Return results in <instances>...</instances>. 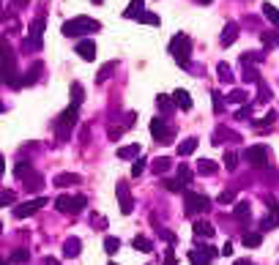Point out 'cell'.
I'll return each instance as SVG.
<instances>
[{"mask_svg":"<svg viewBox=\"0 0 279 265\" xmlns=\"http://www.w3.org/2000/svg\"><path fill=\"white\" fill-rule=\"evenodd\" d=\"M263 44H266V47H277V44H279V30L263 33Z\"/></svg>","mask_w":279,"mask_h":265,"instance_id":"obj_35","label":"cell"},{"mask_svg":"<svg viewBox=\"0 0 279 265\" xmlns=\"http://www.w3.org/2000/svg\"><path fill=\"white\" fill-rule=\"evenodd\" d=\"M44 197H39V200H30V202H25V205H17L14 208V216L17 219H25V216H33V213L39 211V208H44Z\"/></svg>","mask_w":279,"mask_h":265,"instance_id":"obj_12","label":"cell"},{"mask_svg":"<svg viewBox=\"0 0 279 265\" xmlns=\"http://www.w3.org/2000/svg\"><path fill=\"white\" fill-rule=\"evenodd\" d=\"M82 178L74 175V172H60L58 178H55V186H74V183H80Z\"/></svg>","mask_w":279,"mask_h":265,"instance_id":"obj_18","label":"cell"},{"mask_svg":"<svg viewBox=\"0 0 279 265\" xmlns=\"http://www.w3.org/2000/svg\"><path fill=\"white\" fill-rule=\"evenodd\" d=\"M0 265H8V263H3V260H0Z\"/></svg>","mask_w":279,"mask_h":265,"instance_id":"obj_61","label":"cell"},{"mask_svg":"<svg viewBox=\"0 0 279 265\" xmlns=\"http://www.w3.org/2000/svg\"><path fill=\"white\" fill-rule=\"evenodd\" d=\"M28 3H30V0H11V8H14V11H22Z\"/></svg>","mask_w":279,"mask_h":265,"instance_id":"obj_51","label":"cell"},{"mask_svg":"<svg viewBox=\"0 0 279 265\" xmlns=\"http://www.w3.org/2000/svg\"><path fill=\"white\" fill-rule=\"evenodd\" d=\"M274 227H279V213H277V211L268 213V216L260 222V230H274Z\"/></svg>","mask_w":279,"mask_h":265,"instance_id":"obj_26","label":"cell"},{"mask_svg":"<svg viewBox=\"0 0 279 265\" xmlns=\"http://www.w3.org/2000/svg\"><path fill=\"white\" fill-rule=\"evenodd\" d=\"M134 249H137V252H145V254H148L151 249H154V243H151L148 238H143V235H137V238H134Z\"/></svg>","mask_w":279,"mask_h":265,"instance_id":"obj_28","label":"cell"},{"mask_svg":"<svg viewBox=\"0 0 279 265\" xmlns=\"http://www.w3.org/2000/svg\"><path fill=\"white\" fill-rule=\"evenodd\" d=\"M197 172H202V175H214L216 164L211 159H200V161H197Z\"/></svg>","mask_w":279,"mask_h":265,"instance_id":"obj_25","label":"cell"},{"mask_svg":"<svg viewBox=\"0 0 279 265\" xmlns=\"http://www.w3.org/2000/svg\"><path fill=\"white\" fill-rule=\"evenodd\" d=\"M236 219H241V222H243V219H249V202H236Z\"/></svg>","mask_w":279,"mask_h":265,"instance_id":"obj_32","label":"cell"},{"mask_svg":"<svg viewBox=\"0 0 279 265\" xmlns=\"http://www.w3.org/2000/svg\"><path fill=\"white\" fill-rule=\"evenodd\" d=\"M243 159H246V164H252V167H266L268 161H271V148L268 145H249L246 153H243Z\"/></svg>","mask_w":279,"mask_h":265,"instance_id":"obj_6","label":"cell"},{"mask_svg":"<svg viewBox=\"0 0 279 265\" xmlns=\"http://www.w3.org/2000/svg\"><path fill=\"white\" fill-rule=\"evenodd\" d=\"M238 33H241V28H238L236 22H227V25H225V30H222V36H219L222 47H230V44H236Z\"/></svg>","mask_w":279,"mask_h":265,"instance_id":"obj_13","label":"cell"},{"mask_svg":"<svg viewBox=\"0 0 279 265\" xmlns=\"http://www.w3.org/2000/svg\"><path fill=\"white\" fill-rule=\"evenodd\" d=\"M41 36H44V17H39V19H33V25H30V36L22 41L25 52H36V49H41Z\"/></svg>","mask_w":279,"mask_h":265,"instance_id":"obj_7","label":"cell"},{"mask_svg":"<svg viewBox=\"0 0 279 265\" xmlns=\"http://www.w3.org/2000/svg\"><path fill=\"white\" fill-rule=\"evenodd\" d=\"M164 186L170 189V191H181V189H184V183H181V181H164Z\"/></svg>","mask_w":279,"mask_h":265,"instance_id":"obj_50","label":"cell"},{"mask_svg":"<svg viewBox=\"0 0 279 265\" xmlns=\"http://www.w3.org/2000/svg\"><path fill=\"white\" fill-rule=\"evenodd\" d=\"M41 71H44V66H41V63H33L30 74H25V77H22V85H33L39 77H41Z\"/></svg>","mask_w":279,"mask_h":265,"instance_id":"obj_22","label":"cell"},{"mask_svg":"<svg viewBox=\"0 0 279 265\" xmlns=\"http://www.w3.org/2000/svg\"><path fill=\"white\" fill-rule=\"evenodd\" d=\"M77 55L82 60H93L96 58V44L90 41V38H82V41L77 44Z\"/></svg>","mask_w":279,"mask_h":265,"instance_id":"obj_15","label":"cell"},{"mask_svg":"<svg viewBox=\"0 0 279 265\" xmlns=\"http://www.w3.org/2000/svg\"><path fill=\"white\" fill-rule=\"evenodd\" d=\"M178 181L184 183V186H186V183L192 181V170H189V167H186V164H181V167H178Z\"/></svg>","mask_w":279,"mask_h":265,"instance_id":"obj_40","label":"cell"},{"mask_svg":"<svg viewBox=\"0 0 279 265\" xmlns=\"http://www.w3.org/2000/svg\"><path fill=\"white\" fill-rule=\"evenodd\" d=\"M195 151H197V137H186L178 145V156H192Z\"/></svg>","mask_w":279,"mask_h":265,"instance_id":"obj_17","label":"cell"},{"mask_svg":"<svg viewBox=\"0 0 279 265\" xmlns=\"http://www.w3.org/2000/svg\"><path fill=\"white\" fill-rule=\"evenodd\" d=\"M233 200H236V194H233V191H222V194H219V202H222V205H230Z\"/></svg>","mask_w":279,"mask_h":265,"instance_id":"obj_47","label":"cell"},{"mask_svg":"<svg viewBox=\"0 0 279 265\" xmlns=\"http://www.w3.org/2000/svg\"><path fill=\"white\" fill-rule=\"evenodd\" d=\"M115 191H118L120 213H131V208H134V202H131V194H129V183H126V181H120L118 186H115Z\"/></svg>","mask_w":279,"mask_h":265,"instance_id":"obj_11","label":"cell"},{"mask_svg":"<svg viewBox=\"0 0 279 265\" xmlns=\"http://www.w3.org/2000/svg\"><path fill=\"white\" fill-rule=\"evenodd\" d=\"M104 249H107V254H115L120 249V241H118V238H113V235H107V238H104Z\"/></svg>","mask_w":279,"mask_h":265,"instance_id":"obj_34","label":"cell"},{"mask_svg":"<svg viewBox=\"0 0 279 265\" xmlns=\"http://www.w3.org/2000/svg\"><path fill=\"white\" fill-rule=\"evenodd\" d=\"M159 235H161V238H164V241H167V243H175V235H172V232H170V230H159Z\"/></svg>","mask_w":279,"mask_h":265,"instance_id":"obj_52","label":"cell"},{"mask_svg":"<svg viewBox=\"0 0 279 265\" xmlns=\"http://www.w3.org/2000/svg\"><path fill=\"white\" fill-rule=\"evenodd\" d=\"M137 19H140V22H145V25H159V22H161L159 14H151V11H143Z\"/></svg>","mask_w":279,"mask_h":265,"instance_id":"obj_36","label":"cell"},{"mask_svg":"<svg viewBox=\"0 0 279 265\" xmlns=\"http://www.w3.org/2000/svg\"><path fill=\"white\" fill-rule=\"evenodd\" d=\"M260 241H263L260 232H243V246L255 249V246H260Z\"/></svg>","mask_w":279,"mask_h":265,"instance_id":"obj_27","label":"cell"},{"mask_svg":"<svg viewBox=\"0 0 279 265\" xmlns=\"http://www.w3.org/2000/svg\"><path fill=\"white\" fill-rule=\"evenodd\" d=\"M134 156H140V145H123L118 151V159H134Z\"/></svg>","mask_w":279,"mask_h":265,"instance_id":"obj_24","label":"cell"},{"mask_svg":"<svg viewBox=\"0 0 279 265\" xmlns=\"http://www.w3.org/2000/svg\"><path fill=\"white\" fill-rule=\"evenodd\" d=\"M260 71L255 69L252 63H243V82H260Z\"/></svg>","mask_w":279,"mask_h":265,"instance_id":"obj_19","label":"cell"},{"mask_svg":"<svg viewBox=\"0 0 279 265\" xmlns=\"http://www.w3.org/2000/svg\"><path fill=\"white\" fill-rule=\"evenodd\" d=\"M236 118H238V120H246V118H252V104L241 107V110L236 112Z\"/></svg>","mask_w":279,"mask_h":265,"instance_id":"obj_42","label":"cell"},{"mask_svg":"<svg viewBox=\"0 0 279 265\" xmlns=\"http://www.w3.org/2000/svg\"><path fill=\"white\" fill-rule=\"evenodd\" d=\"M263 14H266V19L279 30V8H277V6H271V3H266V6H263Z\"/></svg>","mask_w":279,"mask_h":265,"instance_id":"obj_20","label":"cell"},{"mask_svg":"<svg viewBox=\"0 0 279 265\" xmlns=\"http://www.w3.org/2000/svg\"><path fill=\"white\" fill-rule=\"evenodd\" d=\"M216 257V252L211 246H202V249H192L189 252V263L192 265H211Z\"/></svg>","mask_w":279,"mask_h":265,"instance_id":"obj_10","label":"cell"},{"mask_svg":"<svg viewBox=\"0 0 279 265\" xmlns=\"http://www.w3.org/2000/svg\"><path fill=\"white\" fill-rule=\"evenodd\" d=\"M110 265H118V263H110Z\"/></svg>","mask_w":279,"mask_h":265,"instance_id":"obj_62","label":"cell"},{"mask_svg":"<svg viewBox=\"0 0 279 265\" xmlns=\"http://www.w3.org/2000/svg\"><path fill=\"white\" fill-rule=\"evenodd\" d=\"M93 3H96V6H101V3H104V0H93Z\"/></svg>","mask_w":279,"mask_h":265,"instance_id":"obj_59","label":"cell"},{"mask_svg":"<svg viewBox=\"0 0 279 265\" xmlns=\"http://www.w3.org/2000/svg\"><path fill=\"white\" fill-rule=\"evenodd\" d=\"M274 120H277V112H268V118H263V120H255V126H260V129H263V126H271Z\"/></svg>","mask_w":279,"mask_h":265,"instance_id":"obj_46","label":"cell"},{"mask_svg":"<svg viewBox=\"0 0 279 265\" xmlns=\"http://www.w3.org/2000/svg\"><path fill=\"white\" fill-rule=\"evenodd\" d=\"M184 202H186L184 208H186L189 216H195V213H200V211H205V208H208V197L205 194H195V191H186Z\"/></svg>","mask_w":279,"mask_h":265,"instance_id":"obj_9","label":"cell"},{"mask_svg":"<svg viewBox=\"0 0 279 265\" xmlns=\"http://www.w3.org/2000/svg\"><path fill=\"white\" fill-rule=\"evenodd\" d=\"M197 3H202V6H205V3H211V0H197Z\"/></svg>","mask_w":279,"mask_h":265,"instance_id":"obj_58","label":"cell"},{"mask_svg":"<svg viewBox=\"0 0 279 265\" xmlns=\"http://www.w3.org/2000/svg\"><path fill=\"white\" fill-rule=\"evenodd\" d=\"M0 232H3V222H0Z\"/></svg>","mask_w":279,"mask_h":265,"instance_id":"obj_60","label":"cell"},{"mask_svg":"<svg viewBox=\"0 0 279 265\" xmlns=\"http://www.w3.org/2000/svg\"><path fill=\"white\" fill-rule=\"evenodd\" d=\"M72 93H74V101H72V104H77V107H80V101H82V85L74 82V85H72Z\"/></svg>","mask_w":279,"mask_h":265,"instance_id":"obj_41","label":"cell"},{"mask_svg":"<svg viewBox=\"0 0 279 265\" xmlns=\"http://www.w3.org/2000/svg\"><path fill=\"white\" fill-rule=\"evenodd\" d=\"M0 82H8L14 88H22V77L17 74V55L8 47V41L0 36Z\"/></svg>","mask_w":279,"mask_h":265,"instance_id":"obj_1","label":"cell"},{"mask_svg":"<svg viewBox=\"0 0 279 265\" xmlns=\"http://www.w3.org/2000/svg\"><path fill=\"white\" fill-rule=\"evenodd\" d=\"M170 52H172V58H175V63L184 66V69H189V63H192V41H189V36L186 33H175L172 36Z\"/></svg>","mask_w":279,"mask_h":265,"instance_id":"obj_3","label":"cell"},{"mask_svg":"<svg viewBox=\"0 0 279 265\" xmlns=\"http://www.w3.org/2000/svg\"><path fill=\"white\" fill-rule=\"evenodd\" d=\"M222 254H225V257H230V254H233V243H225V246H222Z\"/></svg>","mask_w":279,"mask_h":265,"instance_id":"obj_54","label":"cell"},{"mask_svg":"<svg viewBox=\"0 0 279 265\" xmlns=\"http://www.w3.org/2000/svg\"><path fill=\"white\" fill-rule=\"evenodd\" d=\"M236 265H252V263H249V260H238Z\"/></svg>","mask_w":279,"mask_h":265,"instance_id":"obj_57","label":"cell"},{"mask_svg":"<svg viewBox=\"0 0 279 265\" xmlns=\"http://www.w3.org/2000/svg\"><path fill=\"white\" fill-rule=\"evenodd\" d=\"M3 172H6V159L0 156V178H3Z\"/></svg>","mask_w":279,"mask_h":265,"instance_id":"obj_55","label":"cell"},{"mask_svg":"<svg viewBox=\"0 0 279 265\" xmlns=\"http://www.w3.org/2000/svg\"><path fill=\"white\" fill-rule=\"evenodd\" d=\"M257 88H260V96H257V104H266V101L268 99H271V88H268V85L266 82H263V79H260V82H257Z\"/></svg>","mask_w":279,"mask_h":265,"instance_id":"obj_30","label":"cell"},{"mask_svg":"<svg viewBox=\"0 0 279 265\" xmlns=\"http://www.w3.org/2000/svg\"><path fill=\"white\" fill-rule=\"evenodd\" d=\"M164 265H175V252H172V246H167V252H164Z\"/></svg>","mask_w":279,"mask_h":265,"instance_id":"obj_48","label":"cell"},{"mask_svg":"<svg viewBox=\"0 0 279 265\" xmlns=\"http://www.w3.org/2000/svg\"><path fill=\"white\" fill-rule=\"evenodd\" d=\"M143 3H145V0H131V3H129V8L123 11V17H126V19L140 17V14H143Z\"/></svg>","mask_w":279,"mask_h":265,"instance_id":"obj_21","label":"cell"},{"mask_svg":"<svg viewBox=\"0 0 279 265\" xmlns=\"http://www.w3.org/2000/svg\"><path fill=\"white\" fill-rule=\"evenodd\" d=\"M172 104L175 107H181V110H192V96H189V90H184V88H178L175 93H172Z\"/></svg>","mask_w":279,"mask_h":265,"instance_id":"obj_14","label":"cell"},{"mask_svg":"<svg viewBox=\"0 0 279 265\" xmlns=\"http://www.w3.org/2000/svg\"><path fill=\"white\" fill-rule=\"evenodd\" d=\"M227 101H230V104H243V101H246V90H233V93L227 96Z\"/></svg>","mask_w":279,"mask_h":265,"instance_id":"obj_38","label":"cell"},{"mask_svg":"<svg viewBox=\"0 0 279 265\" xmlns=\"http://www.w3.org/2000/svg\"><path fill=\"white\" fill-rule=\"evenodd\" d=\"M8 202H14V191H3V194H0V208L8 205Z\"/></svg>","mask_w":279,"mask_h":265,"instance_id":"obj_49","label":"cell"},{"mask_svg":"<svg viewBox=\"0 0 279 265\" xmlns=\"http://www.w3.org/2000/svg\"><path fill=\"white\" fill-rule=\"evenodd\" d=\"M101 25L96 22V19H90V17H74V19H69V22H63V36H69V38H80V36H85V33H96Z\"/></svg>","mask_w":279,"mask_h":265,"instance_id":"obj_2","label":"cell"},{"mask_svg":"<svg viewBox=\"0 0 279 265\" xmlns=\"http://www.w3.org/2000/svg\"><path fill=\"white\" fill-rule=\"evenodd\" d=\"M222 107H225V101H222V96H219V93H214V110H216V112H222Z\"/></svg>","mask_w":279,"mask_h":265,"instance_id":"obj_53","label":"cell"},{"mask_svg":"<svg viewBox=\"0 0 279 265\" xmlns=\"http://www.w3.org/2000/svg\"><path fill=\"white\" fill-rule=\"evenodd\" d=\"M44 265H60V263H58V260H52V257H47V260H44Z\"/></svg>","mask_w":279,"mask_h":265,"instance_id":"obj_56","label":"cell"},{"mask_svg":"<svg viewBox=\"0 0 279 265\" xmlns=\"http://www.w3.org/2000/svg\"><path fill=\"white\" fill-rule=\"evenodd\" d=\"M156 104H159V110L164 112V115H167V112H172V107H175V104H172V99H170V96H164V93H159Z\"/></svg>","mask_w":279,"mask_h":265,"instance_id":"obj_29","label":"cell"},{"mask_svg":"<svg viewBox=\"0 0 279 265\" xmlns=\"http://www.w3.org/2000/svg\"><path fill=\"white\" fill-rule=\"evenodd\" d=\"M216 71H219L222 82H233V71H230V66H227V63H219V69H216Z\"/></svg>","mask_w":279,"mask_h":265,"instance_id":"obj_37","label":"cell"},{"mask_svg":"<svg viewBox=\"0 0 279 265\" xmlns=\"http://www.w3.org/2000/svg\"><path fill=\"white\" fill-rule=\"evenodd\" d=\"M151 134H154L156 142H161V145H170L172 137H175V131H172L161 118H154V120H151Z\"/></svg>","mask_w":279,"mask_h":265,"instance_id":"obj_8","label":"cell"},{"mask_svg":"<svg viewBox=\"0 0 279 265\" xmlns=\"http://www.w3.org/2000/svg\"><path fill=\"white\" fill-rule=\"evenodd\" d=\"M266 58V52H243L241 55V63H260Z\"/></svg>","mask_w":279,"mask_h":265,"instance_id":"obj_31","label":"cell"},{"mask_svg":"<svg viewBox=\"0 0 279 265\" xmlns=\"http://www.w3.org/2000/svg\"><path fill=\"white\" fill-rule=\"evenodd\" d=\"M113 69H115V63H107V66H104V69L99 71V82H104V79H107L110 74H113Z\"/></svg>","mask_w":279,"mask_h":265,"instance_id":"obj_45","label":"cell"},{"mask_svg":"<svg viewBox=\"0 0 279 265\" xmlns=\"http://www.w3.org/2000/svg\"><path fill=\"white\" fill-rule=\"evenodd\" d=\"M195 232H197V235H202V238H214L216 235V230L208 222H197L195 224Z\"/></svg>","mask_w":279,"mask_h":265,"instance_id":"obj_23","label":"cell"},{"mask_svg":"<svg viewBox=\"0 0 279 265\" xmlns=\"http://www.w3.org/2000/svg\"><path fill=\"white\" fill-rule=\"evenodd\" d=\"M80 252H82V241L80 238H69L63 243V257H77Z\"/></svg>","mask_w":279,"mask_h":265,"instance_id":"obj_16","label":"cell"},{"mask_svg":"<svg viewBox=\"0 0 279 265\" xmlns=\"http://www.w3.org/2000/svg\"><path fill=\"white\" fill-rule=\"evenodd\" d=\"M77 120H80V107L77 104H69L63 112H60V118L55 120L60 140H69V134H72V129L77 126Z\"/></svg>","mask_w":279,"mask_h":265,"instance_id":"obj_4","label":"cell"},{"mask_svg":"<svg viewBox=\"0 0 279 265\" xmlns=\"http://www.w3.org/2000/svg\"><path fill=\"white\" fill-rule=\"evenodd\" d=\"M88 205V200H85L82 194H60L58 200H55V208H58L60 213H80L82 208Z\"/></svg>","mask_w":279,"mask_h":265,"instance_id":"obj_5","label":"cell"},{"mask_svg":"<svg viewBox=\"0 0 279 265\" xmlns=\"http://www.w3.org/2000/svg\"><path fill=\"white\" fill-rule=\"evenodd\" d=\"M28 260H30L28 249H17V252H11V263H28Z\"/></svg>","mask_w":279,"mask_h":265,"instance_id":"obj_39","label":"cell"},{"mask_svg":"<svg viewBox=\"0 0 279 265\" xmlns=\"http://www.w3.org/2000/svg\"><path fill=\"white\" fill-rule=\"evenodd\" d=\"M170 164H172V161L161 156V159H156V161H154V172H156V175H161V172H167V170H170Z\"/></svg>","mask_w":279,"mask_h":265,"instance_id":"obj_33","label":"cell"},{"mask_svg":"<svg viewBox=\"0 0 279 265\" xmlns=\"http://www.w3.org/2000/svg\"><path fill=\"white\" fill-rule=\"evenodd\" d=\"M143 170H145V161H143V159H137L134 164H131V175H134V178L143 175Z\"/></svg>","mask_w":279,"mask_h":265,"instance_id":"obj_43","label":"cell"},{"mask_svg":"<svg viewBox=\"0 0 279 265\" xmlns=\"http://www.w3.org/2000/svg\"><path fill=\"white\" fill-rule=\"evenodd\" d=\"M225 167L227 170H236L238 167V156L236 153H225Z\"/></svg>","mask_w":279,"mask_h":265,"instance_id":"obj_44","label":"cell"}]
</instances>
